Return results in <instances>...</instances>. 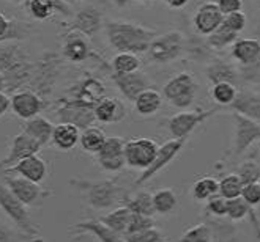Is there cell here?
<instances>
[{
  "label": "cell",
  "instance_id": "cell-36",
  "mask_svg": "<svg viewBox=\"0 0 260 242\" xmlns=\"http://www.w3.org/2000/svg\"><path fill=\"white\" fill-rule=\"evenodd\" d=\"M141 68V60L136 54L129 52H118L112 60V69L118 74H128L136 72Z\"/></svg>",
  "mask_w": 260,
  "mask_h": 242
},
{
  "label": "cell",
  "instance_id": "cell-28",
  "mask_svg": "<svg viewBox=\"0 0 260 242\" xmlns=\"http://www.w3.org/2000/svg\"><path fill=\"white\" fill-rule=\"evenodd\" d=\"M134 109L142 116H153L159 112L162 107V95H159L156 90L147 88L139 96L134 99Z\"/></svg>",
  "mask_w": 260,
  "mask_h": 242
},
{
  "label": "cell",
  "instance_id": "cell-34",
  "mask_svg": "<svg viewBox=\"0 0 260 242\" xmlns=\"http://www.w3.org/2000/svg\"><path fill=\"white\" fill-rule=\"evenodd\" d=\"M207 79L211 85H216L219 82H232L234 84L237 80V71L229 63L215 62L207 69Z\"/></svg>",
  "mask_w": 260,
  "mask_h": 242
},
{
  "label": "cell",
  "instance_id": "cell-47",
  "mask_svg": "<svg viewBox=\"0 0 260 242\" xmlns=\"http://www.w3.org/2000/svg\"><path fill=\"white\" fill-rule=\"evenodd\" d=\"M216 5L222 11V14H231L235 11H241L243 8V0H216Z\"/></svg>",
  "mask_w": 260,
  "mask_h": 242
},
{
  "label": "cell",
  "instance_id": "cell-20",
  "mask_svg": "<svg viewBox=\"0 0 260 242\" xmlns=\"http://www.w3.org/2000/svg\"><path fill=\"white\" fill-rule=\"evenodd\" d=\"M10 172H14L16 175L40 184L44 181L46 175H48V164H46L38 154H34L18 162L14 167L10 169Z\"/></svg>",
  "mask_w": 260,
  "mask_h": 242
},
{
  "label": "cell",
  "instance_id": "cell-57",
  "mask_svg": "<svg viewBox=\"0 0 260 242\" xmlns=\"http://www.w3.org/2000/svg\"><path fill=\"white\" fill-rule=\"evenodd\" d=\"M141 2H147V0H141Z\"/></svg>",
  "mask_w": 260,
  "mask_h": 242
},
{
  "label": "cell",
  "instance_id": "cell-18",
  "mask_svg": "<svg viewBox=\"0 0 260 242\" xmlns=\"http://www.w3.org/2000/svg\"><path fill=\"white\" fill-rule=\"evenodd\" d=\"M128 109L125 102L118 98H108L104 96L95 105V118L103 125H114L120 123L126 118Z\"/></svg>",
  "mask_w": 260,
  "mask_h": 242
},
{
  "label": "cell",
  "instance_id": "cell-25",
  "mask_svg": "<svg viewBox=\"0 0 260 242\" xmlns=\"http://www.w3.org/2000/svg\"><path fill=\"white\" fill-rule=\"evenodd\" d=\"M54 125L48 118L41 115H37L30 119H25L24 125V132L28 134L30 137H34L41 146H46L49 142H52V134H54Z\"/></svg>",
  "mask_w": 260,
  "mask_h": 242
},
{
  "label": "cell",
  "instance_id": "cell-27",
  "mask_svg": "<svg viewBox=\"0 0 260 242\" xmlns=\"http://www.w3.org/2000/svg\"><path fill=\"white\" fill-rule=\"evenodd\" d=\"M81 140V129L71 123H58L54 128L52 134V143L58 149H73Z\"/></svg>",
  "mask_w": 260,
  "mask_h": 242
},
{
  "label": "cell",
  "instance_id": "cell-17",
  "mask_svg": "<svg viewBox=\"0 0 260 242\" xmlns=\"http://www.w3.org/2000/svg\"><path fill=\"white\" fill-rule=\"evenodd\" d=\"M101 27H103V13L91 5L81 8L74 14V19L71 22V30L85 35L87 38L95 36L101 30Z\"/></svg>",
  "mask_w": 260,
  "mask_h": 242
},
{
  "label": "cell",
  "instance_id": "cell-51",
  "mask_svg": "<svg viewBox=\"0 0 260 242\" xmlns=\"http://www.w3.org/2000/svg\"><path fill=\"white\" fill-rule=\"evenodd\" d=\"M0 242H13V233L7 226H0Z\"/></svg>",
  "mask_w": 260,
  "mask_h": 242
},
{
  "label": "cell",
  "instance_id": "cell-40",
  "mask_svg": "<svg viewBox=\"0 0 260 242\" xmlns=\"http://www.w3.org/2000/svg\"><path fill=\"white\" fill-rule=\"evenodd\" d=\"M251 209L252 208L246 201H244L241 196H238V198L227 200V217L231 219L232 222H240L243 219L249 217Z\"/></svg>",
  "mask_w": 260,
  "mask_h": 242
},
{
  "label": "cell",
  "instance_id": "cell-59",
  "mask_svg": "<svg viewBox=\"0 0 260 242\" xmlns=\"http://www.w3.org/2000/svg\"><path fill=\"white\" fill-rule=\"evenodd\" d=\"M258 186H260V179H258Z\"/></svg>",
  "mask_w": 260,
  "mask_h": 242
},
{
  "label": "cell",
  "instance_id": "cell-58",
  "mask_svg": "<svg viewBox=\"0 0 260 242\" xmlns=\"http://www.w3.org/2000/svg\"><path fill=\"white\" fill-rule=\"evenodd\" d=\"M258 148H260V140H258Z\"/></svg>",
  "mask_w": 260,
  "mask_h": 242
},
{
  "label": "cell",
  "instance_id": "cell-39",
  "mask_svg": "<svg viewBox=\"0 0 260 242\" xmlns=\"http://www.w3.org/2000/svg\"><path fill=\"white\" fill-rule=\"evenodd\" d=\"M178 242H211V231L208 228V225L197 223L183 233Z\"/></svg>",
  "mask_w": 260,
  "mask_h": 242
},
{
  "label": "cell",
  "instance_id": "cell-13",
  "mask_svg": "<svg viewBox=\"0 0 260 242\" xmlns=\"http://www.w3.org/2000/svg\"><path fill=\"white\" fill-rule=\"evenodd\" d=\"M41 148L43 146L34 137H30L28 134H25L22 131L21 134H18L16 137L13 139L11 148L8 151V156L0 162V165L4 167V170H10L18 162H21L22 159H25L28 156H34V154H38Z\"/></svg>",
  "mask_w": 260,
  "mask_h": 242
},
{
  "label": "cell",
  "instance_id": "cell-53",
  "mask_svg": "<svg viewBox=\"0 0 260 242\" xmlns=\"http://www.w3.org/2000/svg\"><path fill=\"white\" fill-rule=\"evenodd\" d=\"M4 90H7V80H5V75L2 74V71H0V92H4Z\"/></svg>",
  "mask_w": 260,
  "mask_h": 242
},
{
  "label": "cell",
  "instance_id": "cell-9",
  "mask_svg": "<svg viewBox=\"0 0 260 242\" xmlns=\"http://www.w3.org/2000/svg\"><path fill=\"white\" fill-rule=\"evenodd\" d=\"M188 140H189V137H186V139H172L169 142H166L164 145H161L155 160H153V164L150 165L148 169L142 170L141 176L136 179L134 187H141L142 184L147 183V181H150L151 178H155L159 172H162L167 165H169L181 153L183 148H185V145L188 143Z\"/></svg>",
  "mask_w": 260,
  "mask_h": 242
},
{
  "label": "cell",
  "instance_id": "cell-16",
  "mask_svg": "<svg viewBox=\"0 0 260 242\" xmlns=\"http://www.w3.org/2000/svg\"><path fill=\"white\" fill-rule=\"evenodd\" d=\"M222 22H224L222 11L219 10L216 4H211V2H207L199 7L192 18L194 28L204 36L211 35Z\"/></svg>",
  "mask_w": 260,
  "mask_h": 242
},
{
  "label": "cell",
  "instance_id": "cell-4",
  "mask_svg": "<svg viewBox=\"0 0 260 242\" xmlns=\"http://www.w3.org/2000/svg\"><path fill=\"white\" fill-rule=\"evenodd\" d=\"M183 51H185V35L178 30H171L153 39L147 54L151 62L162 65L177 60Z\"/></svg>",
  "mask_w": 260,
  "mask_h": 242
},
{
  "label": "cell",
  "instance_id": "cell-48",
  "mask_svg": "<svg viewBox=\"0 0 260 242\" xmlns=\"http://www.w3.org/2000/svg\"><path fill=\"white\" fill-rule=\"evenodd\" d=\"M10 27H11V19H8L5 14L0 11V41H5V36L8 35Z\"/></svg>",
  "mask_w": 260,
  "mask_h": 242
},
{
  "label": "cell",
  "instance_id": "cell-45",
  "mask_svg": "<svg viewBox=\"0 0 260 242\" xmlns=\"http://www.w3.org/2000/svg\"><path fill=\"white\" fill-rule=\"evenodd\" d=\"M241 198L246 201L251 208H255L260 205V186L258 183H252V184H246L243 187L241 192Z\"/></svg>",
  "mask_w": 260,
  "mask_h": 242
},
{
  "label": "cell",
  "instance_id": "cell-56",
  "mask_svg": "<svg viewBox=\"0 0 260 242\" xmlns=\"http://www.w3.org/2000/svg\"><path fill=\"white\" fill-rule=\"evenodd\" d=\"M0 169H4V167H2V165H0ZM0 186H2V184H0Z\"/></svg>",
  "mask_w": 260,
  "mask_h": 242
},
{
  "label": "cell",
  "instance_id": "cell-55",
  "mask_svg": "<svg viewBox=\"0 0 260 242\" xmlns=\"http://www.w3.org/2000/svg\"><path fill=\"white\" fill-rule=\"evenodd\" d=\"M35 242H43V240H41V239H37V240H35Z\"/></svg>",
  "mask_w": 260,
  "mask_h": 242
},
{
  "label": "cell",
  "instance_id": "cell-21",
  "mask_svg": "<svg viewBox=\"0 0 260 242\" xmlns=\"http://www.w3.org/2000/svg\"><path fill=\"white\" fill-rule=\"evenodd\" d=\"M73 230L79 231V233H88L91 236H95L100 242H126L123 234L117 233L115 230H112L111 226H108L100 219L79 222L73 226Z\"/></svg>",
  "mask_w": 260,
  "mask_h": 242
},
{
  "label": "cell",
  "instance_id": "cell-8",
  "mask_svg": "<svg viewBox=\"0 0 260 242\" xmlns=\"http://www.w3.org/2000/svg\"><path fill=\"white\" fill-rule=\"evenodd\" d=\"M158 143L153 139L137 137L125 142V160L126 167L145 170L155 160L158 154Z\"/></svg>",
  "mask_w": 260,
  "mask_h": 242
},
{
  "label": "cell",
  "instance_id": "cell-24",
  "mask_svg": "<svg viewBox=\"0 0 260 242\" xmlns=\"http://www.w3.org/2000/svg\"><path fill=\"white\" fill-rule=\"evenodd\" d=\"M104 92L106 88L98 79H87L79 85L78 92L73 96V101L95 109V105L104 98Z\"/></svg>",
  "mask_w": 260,
  "mask_h": 242
},
{
  "label": "cell",
  "instance_id": "cell-46",
  "mask_svg": "<svg viewBox=\"0 0 260 242\" xmlns=\"http://www.w3.org/2000/svg\"><path fill=\"white\" fill-rule=\"evenodd\" d=\"M151 226H155V220H153V217L141 216V214H136V213H134L126 234L136 233V231H141V230H147V228H151Z\"/></svg>",
  "mask_w": 260,
  "mask_h": 242
},
{
  "label": "cell",
  "instance_id": "cell-2",
  "mask_svg": "<svg viewBox=\"0 0 260 242\" xmlns=\"http://www.w3.org/2000/svg\"><path fill=\"white\" fill-rule=\"evenodd\" d=\"M70 184L82 193L87 205L95 211L118 208V205H125L129 196L128 190L114 179L98 181V183L87 179H71Z\"/></svg>",
  "mask_w": 260,
  "mask_h": 242
},
{
  "label": "cell",
  "instance_id": "cell-30",
  "mask_svg": "<svg viewBox=\"0 0 260 242\" xmlns=\"http://www.w3.org/2000/svg\"><path fill=\"white\" fill-rule=\"evenodd\" d=\"M125 205L136 214L148 216V217H153L156 214L155 206H153V193H150L147 190H139L134 195H129Z\"/></svg>",
  "mask_w": 260,
  "mask_h": 242
},
{
  "label": "cell",
  "instance_id": "cell-10",
  "mask_svg": "<svg viewBox=\"0 0 260 242\" xmlns=\"http://www.w3.org/2000/svg\"><path fill=\"white\" fill-rule=\"evenodd\" d=\"M125 139L121 137H108L96 153V162L100 169L109 173H117L126 167L125 160Z\"/></svg>",
  "mask_w": 260,
  "mask_h": 242
},
{
  "label": "cell",
  "instance_id": "cell-26",
  "mask_svg": "<svg viewBox=\"0 0 260 242\" xmlns=\"http://www.w3.org/2000/svg\"><path fill=\"white\" fill-rule=\"evenodd\" d=\"M27 11L30 16L35 18L37 21H46L52 16L54 11L68 14L70 8L62 0H28Z\"/></svg>",
  "mask_w": 260,
  "mask_h": 242
},
{
  "label": "cell",
  "instance_id": "cell-43",
  "mask_svg": "<svg viewBox=\"0 0 260 242\" xmlns=\"http://www.w3.org/2000/svg\"><path fill=\"white\" fill-rule=\"evenodd\" d=\"M207 211L215 217H227V198L222 195H215L207 201Z\"/></svg>",
  "mask_w": 260,
  "mask_h": 242
},
{
  "label": "cell",
  "instance_id": "cell-29",
  "mask_svg": "<svg viewBox=\"0 0 260 242\" xmlns=\"http://www.w3.org/2000/svg\"><path fill=\"white\" fill-rule=\"evenodd\" d=\"M133 211L126 206V205H121L118 208H114L111 213H108L106 216L100 217L101 222H104L108 226H111L112 230H115L120 234H126L128 228H129V223L133 219Z\"/></svg>",
  "mask_w": 260,
  "mask_h": 242
},
{
  "label": "cell",
  "instance_id": "cell-22",
  "mask_svg": "<svg viewBox=\"0 0 260 242\" xmlns=\"http://www.w3.org/2000/svg\"><path fill=\"white\" fill-rule=\"evenodd\" d=\"M234 112L260 121V93L254 90H238L235 101L229 105Z\"/></svg>",
  "mask_w": 260,
  "mask_h": 242
},
{
  "label": "cell",
  "instance_id": "cell-23",
  "mask_svg": "<svg viewBox=\"0 0 260 242\" xmlns=\"http://www.w3.org/2000/svg\"><path fill=\"white\" fill-rule=\"evenodd\" d=\"M232 57L243 66L255 65L260 60V39L238 38L232 44Z\"/></svg>",
  "mask_w": 260,
  "mask_h": 242
},
{
  "label": "cell",
  "instance_id": "cell-41",
  "mask_svg": "<svg viewBox=\"0 0 260 242\" xmlns=\"http://www.w3.org/2000/svg\"><path fill=\"white\" fill-rule=\"evenodd\" d=\"M238 176L241 178L243 184H252V183H258L260 179V165L255 160H246L243 162L238 167Z\"/></svg>",
  "mask_w": 260,
  "mask_h": 242
},
{
  "label": "cell",
  "instance_id": "cell-1",
  "mask_svg": "<svg viewBox=\"0 0 260 242\" xmlns=\"http://www.w3.org/2000/svg\"><path fill=\"white\" fill-rule=\"evenodd\" d=\"M106 35L117 52L147 54L151 41L158 36L155 30L128 21H109L106 24Z\"/></svg>",
  "mask_w": 260,
  "mask_h": 242
},
{
  "label": "cell",
  "instance_id": "cell-6",
  "mask_svg": "<svg viewBox=\"0 0 260 242\" xmlns=\"http://www.w3.org/2000/svg\"><path fill=\"white\" fill-rule=\"evenodd\" d=\"M219 109L213 107L210 110H185V112H178L177 115H174L169 123H167V129H169L172 139H186L191 137V134L201 126L204 125L205 121L213 116Z\"/></svg>",
  "mask_w": 260,
  "mask_h": 242
},
{
  "label": "cell",
  "instance_id": "cell-44",
  "mask_svg": "<svg viewBox=\"0 0 260 242\" xmlns=\"http://www.w3.org/2000/svg\"><path fill=\"white\" fill-rule=\"evenodd\" d=\"M224 24L231 30H234V32L241 33L244 30V27H246V24H248L246 14H244L243 11H235V13H231V14H225Z\"/></svg>",
  "mask_w": 260,
  "mask_h": 242
},
{
  "label": "cell",
  "instance_id": "cell-38",
  "mask_svg": "<svg viewBox=\"0 0 260 242\" xmlns=\"http://www.w3.org/2000/svg\"><path fill=\"white\" fill-rule=\"evenodd\" d=\"M238 95V90L235 84L232 82H219L216 85H213L211 88V96L219 105H231Z\"/></svg>",
  "mask_w": 260,
  "mask_h": 242
},
{
  "label": "cell",
  "instance_id": "cell-11",
  "mask_svg": "<svg viewBox=\"0 0 260 242\" xmlns=\"http://www.w3.org/2000/svg\"><path fill=\"white\" fill-rule=\"evenodd\" d=\"M4 183L25 206H38L41 205V201L46 196H49V192L41 189L38 183H34V181L22 178V176L5 175Z\"/></svg>",
  "mask_w": 260,
  "mask_h": 242
},
{
  "label": "cell",
  "instance_id": "cell-31",
  "mask_svg": "<svg viewBox=\"0 0 260 242\" xmlns=\"http://www.w3.org/2000/svg\"><path fill=\"white\" fill-rule=\"evenodd\" d=\"M178 205V198L174 189L164 187L153 193V206H155V213L159 216H167L175 211Z\"/></svg>",
  "mask_w": 260,
  "mask_h": 242
},
{
  "label": "cell",
  "instance_id": "cell-49",
  "mask_svg": "<svg viewBox=\"0 0 260 242\" xmlns=\"http://www.w3.org/2000/svg\"><path fill=\"white\" fill-rule=\"evenodd\" d=\"M10 109H11V98L5 92H0V116H4Z\"/></svg>",
  "mask_w": 260,
  "mask_h": 242
},
{
  "label": "cell",
  "instance_id": "cell-50",
  "mask_svg": "<svg viewBox=\"0 0 260 242\" xmlns=\"http://www.w3.org/2000/svg\"><path fill=\"white\" fill-rule=\"evenodd\" d=\"M166 5L169 8H174V10H180L183 7H186L189 4V0H164Z\"/></svg>",
  "mask_w": 260,
  "mask_h": 242
},
{
  "label": "cell",
  "instance_id": "cell-7",
  "mask_svg": "<svg viewBox=\"0 0 260 242\" xmlns=\"http://www.w3.org/2000/svg\"><path fill=\"white\" fill-rule=\"evenodd\" d=\"M0 208L4 209V213L16 223L18 228H21L25 234L28 236L38 234L35 225L30 220L27 206L5 184L0 186Z\"/></svg>",
  "mask_w": 260,
  "mask_h": 242
},
{
  "label": "cell",
  "instance_id": "cell-52",
  "mask_svg": "<svg viewBox=\"0 0 260 242\" xmlns=\"http://www.w3.org/2000/svg\"><path fill=\"white\" fill-rule=\"evenodd\" d=\"M112 4L118 8H125L131 4V0H112Z\"/></svg>",
  "mask_w": 260,
  "mask_h": 242
},
{
  "label": "cell",
  "instance_id": "cell-15",
  "mask_svg": "<svg viewBox=\"0 0 260 242\" xmlns=\"http://www.w3.org/2000/svg\"><path fill=\"white\" fill-rule=\"evenodd\" d=\"M43 107L44 102L41 96L32 90H21V92L11 96V110L18 118L30 119L40 115Z\"/></svg>",
  "mask_w": 260,
  "mask_h": 242
},
{
  "label": "cell",
  "instance_id": "cell-5",
  "mask_svg": "<svg viewBox=\"0 0 260 242\" xmlns=\"http://www.w3.org/2000/svg\"><path fill=\"white\" fill-rule=\"evenodd\" d=\"M234 121V140H232V156L240 157L260 140V121L248 118L241 113H232Z\"/></svg>",
  "mask_w": 260,
  "mask_h": 242
},
{
  "label": "cell",
  "instance_id": "cell-37",
  "mask_svg": "<svg viewBox=\"0 0 260 242\" xmlns=\"http://www.w3.org/2000/svg\"><path fill=\"white\" fill-rule=\"evenodd\" d=\"M243 187L244 184L238 173H229L219 181V195H222L227 200L238 198V196H241Z\"/></svg>",
  "mask_w": 260,
  "mask_h": 242
},
{
  "label": "cell",
  "instance_id": "cell-19",
  "mask_svg": "<svg viewBox=\"0 0 260 242\" xmlns=\"http://www.w3.org/2000/svg\"><path fill=\"white\" fill-rule=\"evenodd\" d=\"M62 54L65 58L74 63H81L84 60H87L90 57V46L87 36L79 32H74V30H70L62 44Z\"/></svg>",
  "mask_w": 260,
  "mask_h": 242
},
{
  "label": "cell",
  "instance_id": "cell-42",
  "mask_svg": "<svg viewBox=\"0 0 260 242\" xmlns=\"http://www.w3.org/2000/svg\"><path fill=\"white\" fill-rule=\"evenodd\" d=\"M125 239L126 242H162L164 236L156 226H151V228H147V230L125 234Z\"/></svg>",
  "mask_w": 260,
  "mask_h": 242
},
{
  "label": "cell",
  "instance_id": "cell-32",
  "mask_svg": "<svg viewBox=\"0 0 260 242\" xmlns=\"http://www.w3.org/2000/svg\"><path fill=\"white\" fill-rule=\"evenodd\" d=\"M219 193V181L215 178H201L191 187V196L196 201H208Z\"/></svg>",
  "mask_w": 260,
  "mask_h": 242
},
{
  "label": "cell",
  "instance_id": "cell-54",
  "mask_svg": "<svg viewBox=\"0 0 260 242\" xmlns=\"http://www.w3.org/2000/svg\"><path fill=\"white\" fill-rule=\"evenodd\" d=\"M11 2H14V4H19V2H21V0H11Z\"/></svg>",
  "mask_w": 260,
  "mask_h": 242
},
{
  "label": "cell",
  "instance_id": "cell-33",
  "mask_svg": "<svg viewBox=\"0 0 260 242\" xmlns=\"http://www.w3.org/2000/svg\"><path fill=\"white\" fill-rule=\"evenodd\" d=\"M106 134L103 129L100 128H95V126H90L87 129H84L81 132V146L84 151H87V153H91V154H96L98 151L101 149V146L104 145L106 142Z\"/></svg>",
  "mask_w": 260,
  "mask_h": 242
},
{
  "label": "cell",
  "instance_id": "cell-60",
  "mask_svg": "<svg viewBox=\"0 0 260 242\" xmlns=\"http://www.w3.org/2000/svg\"><path fill=\"white\" fill-rule=\"evenodd\" d=\"M25 2H28V0H25Z\"/></svg>",
  "mask_w": 260,
  "mask_h": 242
},
{
  "label": "cell",
  "instance_id": "cell-12",
  "mask_svg": "<svg viewBox=\"0 0 260 242\" xmlns=\"http://www.w3.org/2000/svg\"><path fill=\"white\" fill-rule=\"evenodd\" d=\"M55 113L60 123H71L79 129H87L93 126V121H96L93 107H87V105H82L73 99L63 102Z\"/></svg>",
  "mask_w": 260,
  "mask_h": 242
},
{
  "label": "cell",
  "instance_id": "cell-35",
  "mask_svg": "<svg viewBox=\"0 0 260 242\" xmlns=\"http://www.w3.org/2000/svg\"><path fill=\"white\" fill-rule=\"evenodd\" d=\"M238 39V33L234 32V30L229 28L224 22L213 32L211 35H208V46L213 49H224L227 46H231Z\"/></svg>",
  "mask_w": 260,
  "mask_h": 242
},
{
  "label": "cell",
  "instance_id": "cell-14",
  "mask_svg": "<svg viewBox=\"0 0 260 242\" xmlns=\"http://www.w3.org/2000/svg\"><path fill=\"white\" fill-rule=\"evenodd\" d=\"M112 80L118 92L125 96V99L134 102V99L139 96L147 88H150V80L148 75L136 71V72H128V74H118L112 72Z\"/></svg>",
  "mask_w": 260,
  "mask_h": 242
},
{
  "label": "cell",
  "instance_id": "cell-3",
  "mask_svg": "<svg viewBox=\"0 0 260 242\" xmlns=\"http://www.w3.org/2000/svg\"><path fill=\"white\" fill-rule=\"evenodd\" d=\"M197 84L189 72H178L172 79L166 82L162 87V98L169 102L172 107L185 110L191 107L196 101Z\"/></svg>",
  "mask_w": 260,
  "mask_h": 242
}]
</instances>
